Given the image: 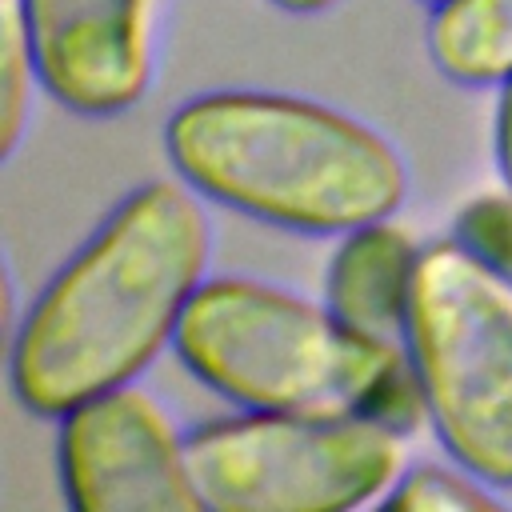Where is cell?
Here are the masks:
<instances>
[{
  "instance_id": "obj_1",
  "label": "cell",
  "mask_w": 512,
  "mask_h": 512,
  "mask_svg": "<svg viewBox=\"0 0 512 512\" xmlns=\"http://www.w3.org/2000/svg\"><path fill=\"white\" fill-rule=\"evenodd\" d=\"M208 224L188 188H136L52 276L12 348V388L36 416L128 384L168 340L200 288Z\"/></svg>"
},
{
  "instance_id": "obj_2",
  "label": "cell",
  "mask_w": 512,
  "mask_h": 512,
  "mask_svg": "<svg viewBox=\"0 0 512 512\" xmlns=\"http://www.w3.org/2000/svg\"><path fill=\"white\" fill-rule=\"evenodd\" d=\"M188 188L296 232H352L388 220L408 172L368 124L280 92H208L164 128Z\"/></svg>"
},
{
  "instance_id": "obj_3",
  "label": "cell",
  "mask_w": 512,
  "mask_h": 512,
  "mask_svg": "<svg viewBox=\"0 0 512 512\" xmlns=\"http://www.w3.org/2000/svg\"><path fill=\"white\" fill-rule=\"evenodd\" d=\"M172 344L208 388L252 412L368 416L400 436L428 416L408 344L360 336L272 284H200Z\"/></svg>"
},
{
  "instance_id": "obj_4",
  "label": "cell",
  "mask_w": 512,
  "mask_h": 512,
  "mask_svg": "<svg viewBox=\"0 0 512 512\" xmlns=\"http://www.w3.org/2000/svg\"><path fill=\"white\" fill-rule=\"evenodd\" d=\"M408 356L428 420L456 464L512 488V292L460 240L416 260Z\"/></svg>"
},
{
  "instance_id": "obj_5",
  "label": "cell",
  "mask_w": 512,
  "mask_h": 512,
  "mask_svg": "<svg viewBox=\"0 0 512 512\" xmlns=\"http://www.w3.org/2000/svg\"><path fill=\"white\" fill-rule=\"evenodd\" d=\"M192 484L212 512H344L400 472V432L368 416L252 412L184 440Z\"/></svg>"
},
{
  "instance_id": "obj_6",
  "label": "cell",
  "mask_w": 512,
  "mask_h": 512,
  "mask_svg": "<svg viewBox=\"0 0 512 512\" xmlns=\"http://www.w3.org/2000/svg\"><path fill=\"white\" fill-rule=\"evenodd\" d=\"M60 472L76 512L204 508L168 416L128 384L64 412Z\"/></svg>"
},
{
  "instance_id": "obj_7",
  "label": "cell",
  "mask_w": 512,
  "mask_h": 512,
  "mask_svg": "<svg viewBox=\"0 0 512 512\" xmlns=\"http://www.w3.org/2000/svg\"><path fill=\"white\" fill-rule=\"evenodd\" d=\"M44 88L72 112L132 108L152 72L148 0H20Z\"/></svg>"
},
{
  "instance_id": "obj_8",
  "label": "cell",
  "mask_w": 512,
  "mask_h": 512,
  "mask_svg": "<svg viewBox=\"0 0 512 512\" xmlns=\"http://www.w3.org/2000/svg\"><path fill=\"white\" fill-rule=\"evenodd\" d=\"M416 260V244L384 220L344 232L328 268V308L360 336L404 344Z\"/></svg>"
},
{
  "instance_id": "obj_9",
  "label": "cell",
  "mask_w": 512,
  "mask_h": 512,
  "mask_svg": "<svg viewBox=\"0 0 512 512\" xmlns=\"http://www.w3.org/2000/svg\"><path fill=\"white\" fill-rule=\"evenodd\" d=\"M428 48L460 84H504L512 76V0H440Z\"/></svg>"
},
{
  "instance_id": "obj_10",
  "label": "cell",
  "mask_w": 512,
  "mask_h": 512,
  "mask_svg": "<svg viewBox=\"0 0 512 512\" xmlns=\"http://www.w3.org/2000/svg\"><path fill=\"white\" fill-rule=\"evenodd\" d=\"M32 40L20 0H4V52H0V152L8 156L24 132L32 92Z\"/></svg>"
},
{
  "instance_id": "obj_11",
  "label": "cell",
  "mask_w": 512,
  "mask_h": 512,
  "mask_svg": "<svg viewBox=\"0 0 512 512\" xmlns=\"http://www.w3.org/2000/svg\"><path fill=\"white\" fill-rule=\"evenodd\" d=\"M468 476H456V472L436 468V464H420L404 480H396V488L384 496V504L388 508H408V512H484V508H500Z\"/></svg>"
},
{
  "instance_id": "obj_12",
  "label": "cell",
  "mask_w": 512,
  "mask_h": 512,
  "mask_svg": "<svg viewBox=\"0 0 512 512\" xmlns=\"http://www.w3.org/2000/svg\"><path fill=\"white\" fill-rule=\"evenodd\" d=\"M456 240L468 244L512 288V192L472 200L456 220Z\"/></svg>"
},
{
  "instance_id": "obj_13",
  "label": "cell",
  "mask_w": 512,
  "mask_h": 512,
  "mask_svg": "<svg viewBox=\"0 0 512 512\" xmlns=\"http://www.w3.org/2000/svg\"><path fill=\"white\" fill-rule=\"evenodd\" d=\"M496 160H500V176L512 192V76L500 88V104H496Z\"/></svg>"
},
{
  "instance_id": "obj_14",
  "label": "cell",
  "mask_w": 512,
  "mask_h": 512,
  "mask_svg": "<svg viewBox=\"0 0 512 512\" xmlns=\"http://www.w3.org/2000/svg\"><path fill=\"white\" fill-rule=\"evenodd\" d=\"M276 8H284V12H324V8H332L336 0H272Z\"/></svg>"
},
{
  "instance_id": "obj_15",
  "label": "cell",
  "mask_w": 512,
  "mask_h": 512,
  "mask_svg": "<svg viewBox=\"0 0 512 512\" xmlns=\"http://www.w3.org/2000/svg\"><path fill=\"white\" fill-rule=\"evenodd\" d=\"M436 4H440V0H436Z\"/></svg>"
}]
</instances>
